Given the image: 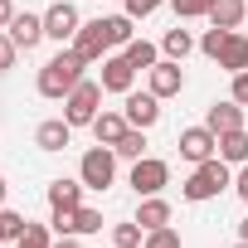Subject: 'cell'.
I'll return each mask as SVG.
<instances>
[{
	"instance_id": "8",
	"label": "cell",
	"mask_w": 248,
	"mask_h": 248,
	"mask_svg": "<svg viewBox=\"0 0 248 248\" xmlns=\"http://www.w3.org/2000/svg\"><path fill=\"white\" fill-rule=\"evenodd\" d=\"M175 146H180V156H185L190 166H200V161H209V156H219V137H214L209 127H185Z\"/></svg>"
},
{
	"instance_id": "31",
	"label": "cell",
	"mask_w": 248,
	"mask_h": 248,
	"mask_svg": "<svg viewBox=\"0 0 248 248\" xmlns=\"http://www.w3.org/2000/svg\"><path fill=\"white\" fill-rule=\"evenodd\" d=\"M141 248H180V233H175V229H170V224H166V229H151V233H146V243H141Z\"/></svg>"
},
{
	"instance_id": "6",
	"label": "cell",
	"mask_w": 248,
	"mask_h": 248,
	"mask_svg": "<svg viewBox=\"0 0 248 248\" xmlns=\"http://www.w3.org/2000/svg\"><path fill=\"white\" fill-rule=\"evenodd\" d=\"M166 180H170V166H166V161H156V156L132 161V190H137L141 200H146V195H161Z\"/></svg>"
},
{
	"instance_id": "32",
	"label": "cell",
	"mask_w": 248,
	"mask_h": 248,
	"mask_svg": "<svg viewBox=\"0 0 248 248\" xmlns=\"http://www.w3.org/2000/svg\"><path fill=\"white\" fill-rule=\"evenodd\" d=\"M15 59H20V44H15L5 30H0V73H10V68H15Z\"/></svg>"
},
{
	"instance_id": "12",
	"label": "cell",
	"mask_w": 248,
	"mask_h": 248,
	"mask_svg": "<svg viewBox=\"0 0 248 248\" xmlns=\"http://www.w3.org/2000/svg\"><path fill=\"white\" fill-rule=\"evenodd\" d=\"M146 73H151V93H156V97H175V93L185 88V73H180L175 59H161V63L146 68Z\"/></svg>"
},
{
	"instance_id": "33",
	"label": "cell",
	"mask_w": 248,
	"mask_h": 248,
	"mask_svg": "<svg viewBox=\"0 0 248 248\" xmlns=\"http://www.w3.org/2000/svg\"><path fill=\"white\" fill-rule=\"evenodd\" d=\"M122 5H127V15H132V20H146L151 10H161V5H166V0H122Z\"/></svg>"
},
{
	"instance_id": "5",
	"label": "cell",
	"mask_w": 248,
	"mask_h": 248,
	"mask_svg": "<svg viewBox=\"0 0 248 248\" xmlns=\"http://www.w3.org/2000/svg\"><path fill=\"white\" fill-rule=\"evenodd\" d=\"M83 30V15L78 5H68V0H54V5L44 10V39H59V44H73V34Z\"/></svg>"
},
{
	"instance_id": "42",
	"label": "cell",
	"mask_w": 248,
	"mask_h": 248,
	"mask_svg": "<svg viewBox=\"0 0 248 248\" xmlns=\"http://www.w3.org/2000/svg\"><path fill=\"white\" fill-rule=\"evenodd\" d=\"M0 248H5V243H0Z\"/></svg>"
},
{
	"instance_id": "1",
	"label": "cell",
	"mask_w": 248,
	"mask_h": 248,
	"mask_svg": "<svg viewBox=\"0 0 248 248\" xmlns=\"http://www.w3.org/2000/svg\"><path fill=\"white\" fill-rule=\"evenodd\" d=\"M83 68H88V63H83V54H78L73 44H68V49H59V54L39 68V97H54V102H59V97H68V93L83 83Z\"/></svg>"
},
{
	"instance_id": "37",
	"label": "cell",
	"mask_w": 248,
	"mask_h": 248,
	"mask_svg": "<svg viewBox=\"0 0 248 248\" xmlns=\"http://www.w3.org/2000/svg\"><path fill=\"white\" fill-rule=\"evenodd\" d=\"M15 15H20V10L10 5V0H0V30H10V20H15Z\"/></svg>"
},
{
	"instance_id": "3",
	"label": "cell",
	"mask_w": 248,
	"mask_h": 248,
	"mask_svg": "<svg viewBox=\"0 0 248 248\" xmlns=\"http://www.w3.org/2000/svg\"><path fill=\"white\" fill-rule=\"evenodd\" d=\"M102 83H93V78H83L68 97H63V122H68V127H93V122H97V107H102Z\"/></svg>"
},
{
	"instance_id": "25",
	"label": "cell",
	"mask_w": 248,
	"mask_h": 248,
	"mask_svg": "<svg viewBox=\"0 0 248 248\" xmlns=\"http://www.w3.org/2000/svg\"><path fill=\"white\" fill-rule=\"evenodd\" d=\"M30 229V219L25 214H15V209H0V243H20V233Z\"/></svg>"
},
{
	"instance_id": "41",
	"label": "cell",
	"mask_w": 248,
	"mask_h": 248,
	"mask_svg": "<svg viewBox=\"0 0 248 248\" xmlns=\"http://www.w3.org/2000/svg\"><path fill=\"white\" fill-rule=\"evenodd\" d=\"M233 248H248V243H243V238H238V243H233Z\"/></svg>"
},
{
	"instance_id": "24",
	"label": "cell",
	"mask_w": 248,
	"mask_h": 248,
	"mask_svg": "<svg viewBox=\"0 0 248 248\" xmlns=\"http://www.w3.org/2000/svg\"><path fill=\"white\" fill-rule=\"evenodd\" d=\"M127 63H132V68H156V63H161V59H156V44H151V39H132V44H127Z\"/></svg>"
},
{
	"instance_id": "35",
	"label": "cell",
	"mask_w": 248,
	"mask_h": 248,
	"mask_svg": "<svg viewBox=\"0 0 248 248\" xmlns=\"http://www.w3.org/2000/svg\"><path fill=\"white\" fill-rule=\"evenodd\" d=\"M54 229L59 233H73V209H54Z\"/></svg>"
},
{
	"instance_id": "39",
	"label": "cell",
	"mask_w": 248,
	"mask_h": 248,
	"mask_svg": "<svg viewBox=\"0 0 248 248\" xmlns=\"http://www.w3.org/2000/svg\"><path fill=\"white\" fill-rule=\"evenodd\" d=\"M238 238H243V243H248V219H243V224H238Z\"/></svg>"
},
{
	"instance_id": "17",
	"label": "cell",
	"mask_w": 248,
	"mask_h": 248,
	"mask_svg": "<svg viewBox=\"0 0 248 248\" xmlns=\"http://www.w3.org/2000/svg\"><path fill=\"white\" fill-rule=\"evenodd\" d=\"M83 190H88L83 180H63V175L49 180V209H78L83 204Z\"/></svg>"
},
{
	"instance_id": "20",
	"label": "cell",
	"mask_w": 248,
	"mask_h": 248,
	"mask_svg": "<svg viewBox=\"0 0 248 248\" xmlns=\"http://www.w3.org/2000/svg\"><path fill=\"white\" fill-rule=\"evenodd\" d=\"M219 161H229V166H243V161H248V132H243V127L219 137Z\"/></svg>"
},
{
	"instance_id": "36",
	"label": "cell",
	"mask_w": 248,
	"mask_h": 248,
	"mask_svg": "<svg viewBox=\"0 0 248 248\" xmlns=\"http://www.w3.org/2000/svg\"><path fill=\"white\" fill-rule=\"evenodd\" d=\"M233 190H238V200H243V204H248V161H243V166H238V175H233Z\"/></svg>"
},
{
	"instance_id": "19",
	"label": "cell",
	"mask_w": 248,
	"mask_h": 248,
	"mask_svg": "<svg viewBox=\"0 0 248 248\" xmlns=\"http://www.w3.org/2000/svg\"><path fill=\"white\" fill-rule=\"evenodd\" d=\"M243 20H248L243 0H214V10H209V25H219V30H238Z\"/></svg>"
},
{
	"instance_id": "38",
	"label": "cell",
	"mask_w": 248,
	"mask_h": 248,
	"mask_svg": "<svg viewBox=\"0 0 248 248\" xmlns=\"http://www.w3.org/2000/svg\"><path fill=\"white\" fill-rule=\"evenodd\" d=\"M54 248H83V243H78V233H59V238H54Z\"/></svg>"
},
{
	"instance_id": "21",
	"label": "cell",
	"mask_w": 248,
	"mask_h": 248,
	"mask_svg": "<svg viewBox=\"0 0 248 248\" xmlns=\"http://www.w3.org/2000/svg\"><path fill=\"white\" fill-rule=\"evenodd\" d=\"M190 49H195L190 30H180V25H175V30H166V39H161V54H166V59H175V63H180Z\"/></svg>"
},
{
	"instance_id": "28",
	"label": "cell",
	"mask_w": 248,
	"mask_h": 248,
	"mask_svg": "<svg viewBox=\"0 0 248 248\" xmlns=\"http://www.w3.org/2000/svg\"><path fill=\"white\" fill-rule=\"evenodd\" d=\"M170 10H175V20H200L214 10V0H170Z\"/></svg>"
},
{
	"instance_id": "23",
	"label": "cell",
	"mask_w": 248,
	"mask_h": 248,
	"mask_svg": "<svg viewBox=\"0 0 248 248\" xmlns=\"http://www.w3.org/2000/svg\"><path fill=\"white\" fill-rule=\"evenodd\" d=\"M112 151H117L122 161H141V156H146V132H141V127H127V137H122Z\"/></svg>"
},
{
	"instance_id": "27",
	"label": "cell",
	"mask_w": 248,
	"mask_h": 248,
	"mask_svg": "<svg viewBox=\"0 0 248 248\" xmlns=\"http://www.w3.org/2000/svg\"><path fill=\"white\" fill-rule=\"evenodd\" d=\"M73 233H78V238H83V233H102V214L88 209V204H78V209H73Z\"/></svg>"
},
{
	"instance_id": "16",
	"label": "cell",
	"mask_w": 248,
	"mask_h": 248,
	"mask_svg": "<svg viewBox=\"0 0 248 248\" xmlns=\"http://www.w3.org/2000/svg\"><path fill=\"white\" fill-rule=\"evenodd\" d=\"M68 141H73V127H68L63 117H54V122H39V132H34V146H39V151H63Z\"/></svg>"
},
{
	"instance_id": "10",
	"label": "cell",
	"mask_w": 248,
	"mask_h": 248,
	"mask_svg": "<svg viewBox=\"0 0 248 248\" xmlns=\"http://www.w3.org/2000/svg\"><path fill=\"white\" fill-rule=\"evenodd\" d=\"M132 83H137V68L127 63V54H107V59H102V88H107V93H122V97H127Z\"/></svg>"
},
{
	"instance_id": "11",
	"label": "cell",
	"mask_w": 248,
	"mask_h": 248,
	"mask_svg": "<svg viewBox=\"0 0 248 248\" xmlns=\"http://www.w3.org/2000/svg\"><path fill=\"white\" fill-rule=\"evenodd\" d=\"M204 127H209L214 137H224V132H238V127H243V107H238L233 97H224V102H209V112H204Z\"/></svg>"
},
{
	"instance_id": "9",
	"label": "cell",
	"mask_w": 248,
	"mask_h": 248,
	"mask_svg": "<svg viewBox=\"0 0 248 248\" xmlns=\"http://www.w3.org/2000/svg\"><path fill=\"white\" fill-rule=\"evenodd\" d=\"M122 112H127V122H132V127L151 132L156 122H161V97H156V93H127V102H122Z\"/></svg>"
},
{
	"instance_id": "18",
	"label": "cell",
	"mask_w": 248,
	"mask_h": 248,
	"mask_svg": "<svg viewBox=\"0 0 248 248\" xmlns=\"http://www.w3.org/2000/svg\"><path fill=\"white\" fill-rule=\"evenodd\" d=\"M137 224H141L146 233H151V229H166V224H170V204H166L161 195H146L141 209H137Z\"/></svg>"
},
{
	"instance_id": "29",
	"label": "cell",
	"mask_w": 248,
	"mask_h": 248,
	"mask_svg": "<svg viewBox=\"0 0 248 248\" xmlns=\"http://www.w3.org/2000/svg\"><path fill=\"white\" fill-rule=\"evenodd\" d=\"M15 248H54V238H49V229L44 224H30L25 233H20V243Z\"/></svg>"
},
{
	"instance_id": "7",
	"label": "cell",
	"mask_w": 248,
	"mask_h": 248,
	"mask_svg": "<svg viewBox=\"0 0 248 248\" xmlns=\"http://www.w3.org/2000/svg\"><path fill=\"white\" fill-rule=\"evenodd\" d=\"M73 49L83 54V63H102L107 59V20H83V30L73 34Z\"/></svg>"
},
{
	"instance_id": "30",
	"label": "cell",
	"mask_w": 248,
	"mask_h": 248,
	"mask_svg": "<svg viewBox=\"0 0 248 248\" xmlns=\"http://www.w3.org/2000/svg\"><path fill=\"white\" fill-rule=\"evenodd\" d=\"M224 39H229V30H219V25H209V30H204V39H200V54H209V59H219V49H224Z\"/></svg>"
},
{
	"instance_id": "13",
	"label": "cell",
	"mask_w": 248,
	"mask_h": 248,
	"mask_svg": "<svg viewBox=\"0 0 248 248\" xmlns=\"http://www.w3.org/2000/svg\"><path fill=\"white\" fill-rule=\"evenodd\" d=\"M224 73H243L248 68V34H238V30H229V39H224V49H219V59H214Z\"/></svg>"
},
{
	"instance_id": "14",
	"label": "cell",
	"mask_w": 248,
	"mask_h": 248,
	"mask_svg": "<svg viewBox=\"0 0 248 248\" xmlns=\"http://www.w3.org/2000/svg\"><path fill=\"white\" fill-rule=\"evenodd\" d=\"M127 112H97V122H93V137H97V146H117L122 137H127Z\"/></svg>"
},
{
	"instance_id": "34",
	"label": "cell",
	"mask_w": 248,
	"mask_h": 248,
	"mask_svg": "<svg viewBox=\"0 0 248 248\" xmlns=\"http://www.w3.org/2000/svg\"><path fill=\"white\" fill-rule=\"evenodd\" d=\"M229 97H233L238 107H248V68H243V73H233V88H229Z\"/></svg>"
},
{
	"instance_id": "26",
	"label": "cell",
	"mask_w": 248,
	"mask_h": 248,
	"mask_svg": "<svg viewBox=\"0 0 248 248\" xmlns=\"http://www.w3.org/2000/svg\"><path fill=\"white\" fill-rule=\"evenodd\" d=\"M112 243H117V248H141V243H146V229H141L137 219H127V224L112 229Z\"/></svg>"
},
{
	"instance_id": "4",
	"label": "cell",
	"mask_w": 248,
	"mask_h": 248,
	"mask_svg": "<svg viewBox=\"0 0 248 248\" xmlns=\"http://www.w3.org/2000/svg\"><path fill=\"white\" fill-rule=\"evenodd\" d=\"M78 180H83L88 190H107V185L117 180V151H112V146H93V151H83V161H78Z\"/></svg>"
},
{
	"instance_id": "2",
	"label": "cell",
	"mask_w": 248,
	"mask_h": 248,
	"mask_svg": "<svg viewBox=\"0 0 248 248\" xmlns=\"http://www.w3.org/2000/svg\"><path fill=\"white\" fill-rule=\"evenodd\" d=\"M233 185V175H229V161H219V156H209V161H200L195 170H190V180L180 185V195L190 200V204H204V200H214V195H224Z\"/></svg>"
},
{
	"instance_id": "40",
	"label": "cell",
	"mask_w": 248,
	"mask_h": 248,
	"mask_svg": "<svg viewBox=\"0 0 248 248\" xmlns=\"http://www.w3.org/2000/svg\"><path fill=\"white\" fill-rule=\"evenodd\" d=\"M0 204H5V175H0Z\"/></svg>"
},
{
	"instance_id": "22",
	"label": "cell",
	"mask_w": 248,
	"mask_h": 248,
	"mask_svg": "<svg viewBox=\"0 0 248 248\" xmlns=\"http://www.w3.org/2000/svg\"><path fill=\"white\" fill-rule=\"evenodd\" d=\"M107 20V44H122V49H127L132 39H137V30H132V15L127 10H122V15H102Z\"/></svg>"
},
{
	"instance_id": "15",
	"label": "cell",
	"mask_w": 248,
	"mask_h": 248,
	"mask_svg": "<svg viewBox=\"0 0 248 248\" xmlns=\"http://www.w3.org/2000/svg\"><path fill=\"white\" fill-rule=\"evenodd\" d=\"M5 34H10V39H15V44H20L25 54H30V49H34V44L44 39V15H15Z\"/></svg>"
}]
</instances>
